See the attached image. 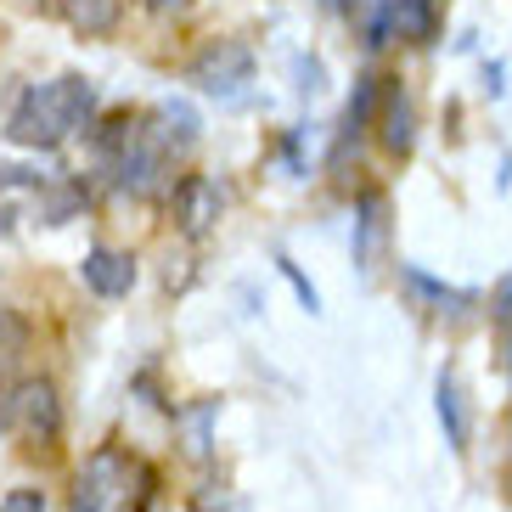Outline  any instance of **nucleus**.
<instances>
[{
	"label": "nucleus",
	"instance_id": "nucleus-1",
	"mask_svg": "<svg viewBox=\"0 0 512 512\" xmlns=\"http://www.w3.org/2000/svg\"><path fill=\"white\" fill-rule=\"evenodd\" d=\"M91 119H96V85L85 74H57L17 96L6 136L29 152H57L68 136L91 130Z\"/></svg>",
	"mask_w": 512,
	"mask_h": 512
},
{
	"label": "nucleus",
	"instance_id": "nucleus-2",
	"mask_svg": "<svg viewBox=\"0 0 512 512\" xmlns=\"http://www.w3.org/2000/svg\"><path fill=\"white\" fill-rule=\"evenodd\" d=\"M186 79H192L203 96H214V102H242L248 85H254V51L242 46V40H209V46L192 57Z\"/></svg>",
	"mask_w": 512,
	"mask_h": 512
},
{
	"label": "nucleus",
	"instance_id": "nucleus-3",
	"mask_svg": "<svg viewBox=\"0 0 512 512\" xmlns=\"http://www.w3.org/2000/svg\"><path fill=\"white\" fill-rule=\"evenodd\" d=\"M12 428L40 451H51L62 439V394L51 377H23L12 389Z\"/></svg>",
	"mask_w": 512,
	"mask_h": 512
},
{
	"label": "nucleus",
	"instance_id": "nucleus-4",
	"mask_svg": "<svg viewBox=\"0 0 512 512\" xmlns=\"http://www.w3.org/2000/svg\"><path fill=\"white\" fill-rule=\"evenodd\" d=\"M220 214H226V192L209 175H181L175 181V192H169V220H175L181 237H192V242L209 237L220 226Z\"/></svg>",
	"mask_w": 512,
	"mask_h": 512
},
{
	"label": "nucleus",
	"instance_id": "nucleus-5",
	"mask_svg": "<svg viewBox=\"0 0 512 512\" xmlns=\"http://www.w3.org/2000/svg\"><path fill=\"white\" fill-rule=\"evenodd\" d=\"M130 490V456L102 445L91 462L79 467V484H74V507L68 512H107L113 501Z\"/></svg>",
	"mask_w": 512,
	"mask_h": 512
},
{
	"label": "nucleus",
	"instance_id": "nucleus-6",
	"mask_svg": "<svg viewBox=\"0 0 512 512\" xmlns=\"http://www.w3.org/2000/svg\"><path fill=\"white\" fill-rule=\"evenodd\" d=\"M141 136L152 141L158 152H169V158H181V152L197 147V136H203V119H197V107L181 102V96H169V102H158L141 119Z\"/></svg>",
	"mask_w": 512,
	"mask_h": 512
},
{
	"label": "nucleus",
	"instance_id": "nucleus-7",
	"mask_svg": "<svg viewBox=\"0 0 512 512\" xmlns=\"http://www.w3.org/2000/svg\"><path fill=\"white\" fill-rule=\"evenodd\" d=\"M377 141H383V152H394V158H406V152L417 147V102H411V91L400 85V79H383Z\"/></svg>",
	"mask_w": 512,
	"mask_h": 512
},
{
	"label": "nucleus",
	"instance_id": "nucleus-8",
	"mask_svg": "<svg viewBox=\"0 0 512 512\" xmlns=\"http://www.w3.org/2000/svg\"><path fill=\"white\" fill-rule=\"evenodd\" d=\"M169 164H175V158H169V152H158L147 136H141L136 147L113 164V181H119L130 197H158L169 186Z\"/></svg>",
	"mask_w": 512,
	"mask_h": 512
},
{
	"label": "nucleus",
	"instance_id": "nucleus-9",
	"mask_svg": "<svg viewBox=\"0 0 512 512\" xmlns=\"http://www.w3.org/2000/svg\"><path fill=\"white\" fill-rule=\"evenodd\" d=\"M79 276H85V287H91L96 299H124L136 287V259L119 254V248H85Z\"/></svg>",
	"mask_w": 512,
	"mask_h": 512
},
{
	"label": "nucleus",
	"instance_id": "nucleus-10",
	"mask_svg": "<svg viewBox=\"0 0 512 512\" xmlns=\"http://www.w3.org/2000/svg\"><path fill=\"white\" fill-rule=\"evenodd\" d=\"M400 282H406V293L422 304V310H434V316H467V310L479 304V293H473V287L439 282V276H428L422 265H400Z\"/></svg>",
	"mask_w": 512,
	"mask_h": 512
},
{
	"label": "nucleus",
	"instance_id": "nucleus-11",
	"mask_svg": "<svg viewBox=\"0 0 512 512\" xmlns=\"http://www.w3.org/2000/svg\"><path fill=\"white\" fill-rule=\"evenodd\" d=\"M383 237H389V197H383V192H361V197H355V242H349V254H355L361 271H372Z\"/></svg>",
	"mask_w": 512,
	"mask_h": 512
},
{
	"label": "nucleus",
	"instance_id": "nucleus-12",
	"mask_svg": "<svg viewBox=\"0 0 512 512\" xmlns=\"http://www.w3.org/2000/svg\"><path fill=\"white\" fill-rule=\"evenodd\" d=\"M377 107H383V74H361L355 79V96H349V107H344V141H338V152H332V169L349 158V147L361 141V130L377 124Z\"/></svg>",
	"mask_w": 512,
	"mask_h": 512
},
{
	"label": "nucleus",
	"instance_id": "nucleus-13",
	"mask_svg": "<svg viewBox=\"0 0 512 512\" xmlns=\"http://www.w3.org/2000/svg\"><path fill=\"white\" fill-rule=\"evenodd\" d=\"M434 417H439V428H445V445H451V451H467L473 422H467V400H462L456 372H439V383H434Z\"/></svg>",
	"mask_w": 512,
	"mask_h": 512
},
{
	"label": "nucleus",
	"instance_id": "nucleus-14",
	"mask_svg": "<svg viewBox=\"0 0 512 512\" xmlns=\"http://www.w3.org/2000/svg\"><path fill=\"white\" fill-rule=\"evenodd\" d=\"M394 40L434 46L439 40V0H394Z\"/></svg>",
	"mask_w": 512,
	"mask_h": 512
},
{
	"label": "nucleus",
	"instance_id": "nucleus-15",
	"mask_svg": "<svg viewBox=\"0 0 512 512\" xmlns=\"http://www.w3.org/2000/svg\"><path fill=\"white\" fill-rule=\"evenodd\" d=\"M62 17L79 34H113L119 29V0H62Z\"/></svg>",
	"mask_w": 512,
	"mask_h": 512
},
{
	"label": "nucleus",
	"instance_id": "nucleus-16",
	"mask_svg": "<svg viewBox=\"0 0 512 512\" xmlns=\"http://www.w3.org/2000/svg\"><path fill=\"white\" fill-rule=\"evenodd\" d=\"M23 355H29V321L0 304V372H12Z\"/></svg>",
	"mask_w": 512,
	"mask_h": 512
},
{
	"label": "nucleus",
	"instance_id": "nucleus-17",
	"mask_svg": "<svg viewBox=\"0 0 512 512\" xmlns=\"http://www.w3.org/2000/svg\"><path fill=\"white\" fill-rule=\"evenodd\" d=\"M175 422H181V434H186V456H192V462H203V456H209V422H214V406L203 400V406L181 411Z\"/></svg>",
	"mask_w": 512,
	"mask_h": 512
},
{
	"label": "nucleus",
	"instance_id": "nucleus-18",
	"mask_svg": "<svg viewBox=\"0 0 512 512\" xmlns=\"http://www.w3.org/2000/svg\"><path fill=\"white\" fill-rule=\"evenodd\" d=\"M276 271H282V282L293 287V293H299V304H304V310H310V316H321V293H316V282H310V276H304V271H299V265H293L287 254H276Z\"/></svg>",
	"mask_w": 512,
	"mask_h": 512
},
{
	"label": "nucleus",
	"instance_id": "nucleus-19",
	"mask_svg": "<svg viewBox=\"0 0 512 512\" xmlns=\"http://www.w3.org/2000/svg\"><path fill=\"white\" fill-rule=\"evenodd\" d=\"M389 40H394V0H389V6H377L372 23H366V46H372V51H383Z\"/></svg>",
	"mask_w": 512,
	"mask_h": 512
},
{
	"label": "nucleus",
	"instance_id": "nucleus-20",
	"mask_svg": "<svg viewBox=\"0 0 512 512\" xmlns=\"http://www.w3.org/2000/svg\"><path fill=\"white\" fill-rule=\"evenodd\" d=\"M0 512H46V496H40V490H29V484H17V490H6V496H0Z\"/></svg>",
	"mask_w": 512,
	"mask_h": 512
},
{
	"label": "nucleus",
	"instance_id": "nucleus-21",
	"mask_svg": "<svg viewBox=\"0 0 512 512\" xmlns=\"http://www.w3.org/2000/svg\"><path fill=\"white\" fill-rule=\"evenodd\" d=\"M293 79H299L304 96H316L321 91V62L316 57H293Z\"/></svg>",
	"mask_w": 512,
	"mask_h": 512
},
{
	"label": "nucleus",
	"instance_id": "nucleus-22",
	"mask_svg": "<svg viewBox=\"0 0 512 512\" xmlns=\"http://www.w3.org/2000/svg\"><path fill=\"white\" fill-rule=\"evenodd\" d=\"M490 316H496V321H512V271L501 276L496 293H490Z\"/></svg>",
	"mask_w": 512,
	"mask_h": 512
},
{
	"label": "nucleus",
	"instance_id": "nucleus-23",
	"mask_svg": "<svg viewBox=\"0 0 512 512\" xmlns=\"http://www.w3.org/2000/svg\"><path fill=\"white\" fill-rule=\"evenodd\" d=\"M197 0H141V12H152V17H181V12H192Z\"/></svg>",
	"mask_w": 512,
	"mask_h": 512
},
{
	"label": "nucleus",
	"instance_id": "nucleus-24",
	"mask_svg": "<svg viewBox=\"0 0 512 512\" xmlns=\"http://www.w3.org/2000/svg\"><path fill=\"white\" fill-rule=\"evenodd\" d=\"M501 79H507V68H501V62H490V68H484V85H490V96H501V91H507Z\"/></svg>",
	"mask_w": 512,
	"mask_h": 512
},
{
	"label": "nucleus",
	"instance_id": "nucleus-25",
	"mask_svg": "<svg viewBox=\"0 0 512 512\" xmlns=\"http://www.w3.org/2000/svg\"><path fill=\"white\" fill-rule=\"evenodd\" d=\"M6 428H12V389L0 383V434H6Z\"/></svg>",
	"mask_w": 512,
	"mask_h": 512
},
{
	"label": "nucleus",
	"instance_id": "nucleus-26",
	"mask_svg": "<svg viewBox=\"0 0 512 512\" xmlns=\"http://www.w3.org/2000/svg\"><path fill=\"white\" fill-rule=\"evenodd\" d=\"M349 6H355V0H332V12H349Z\"/></svg>",
	"mask_w": 512,
	"mask_h": 512
},
{
	"label": "nucleus",
	"instance_id": "nucleus-27",
	"mask_svg": "<svg viewBox=\"0 0 512 512\" xmlns=\"http://www.w3.org/2000/svg\"><path fill=\"white\" fill-rule=\"evenodd\" d=\"M23 6H46V0H23Z\"/></svg>",
	"mask_w": 512,
	"mask_h": 512
}]
</instances>
